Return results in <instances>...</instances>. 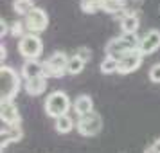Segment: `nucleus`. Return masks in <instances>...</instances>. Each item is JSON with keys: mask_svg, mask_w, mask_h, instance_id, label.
Listing matches in <instances>:
<instances>
[{"mask_svg": "<svg viewBox=\"0 0 160 153\" xmlns=\"http://www.w3.org/2000/svg\"><path fill=\"white\" fill-rule=\"evenodd\" d=\"M138 45H140V38L137 34H121L117 38H112L106 43L104 51H106V56H110V58L121 59L131 52L138 51Z\"/></svg>", "mask_w": 160, "mask_h": 153, "instance_id": "f257e3e1", "label": "nucleus"}, {"mask_svg": "<svg viewBox=\"0 0 160 153\" xmlns=\"http://www.w3.org/2000/svg\"><path fill=\"white\" fill-rule=\"evenodd\" d=\"M0 99L2 101H13L22 87V79L13 67H0Z\"/></svg>", "mask_w": 160, "mask_h": 153, "instance_id": "f03ea898", "label": "nucleus"}, {"mask_svg": "<svg viewBox=\"0 0 160 153\" xmlns=\"http://www.w3.org/2000/svg\"><path fill=\"white\" fill-rule=\"evenodd\" d=\"M70 106H72L70 97L63 90H54L45 99V114L49 117H52L54 121L59 119V117H63V115H68Z\"/></svg>", "mask_w": 160, "mask_h": 153, "instance_id": "7ed1b4c3", "label": "nucleus"}, {"mask_svg": "<svg viewBox=\"0 0 160 153\" xmlns=\"http://www.w3.org/2000/svg\"><path fill=\"white\" fill-rule=\"evenodd\" d=\"M18 52L25 59H38L43 52V42L38 34L27 33L23 38L18 40Z\"/></svg>", "mask_w": 160, "mask_h": 153, "instance_id": "20e7f679", "label": "nucleus"}, {"mask_svg": "<svg viewBox=\"0 0 160 153\" xmlns=\"http://www.w3.org/2000/svg\"><path fill=\"white\" fill-rule=\"evenodd\" d=\"M68 56L65 52H52L49 58L43 61L45 78H63L67 74V65H68Z\"/></svg>", "mask_w": 160, "mask_h": 153, "instance_id": "39448f33", "label": "nucleus"}, {"mask_svg": "<svg viewBox=\"0 0 160 153\" xmlns=\"http://www.w3.org/2000/svg\"><path fill=\"white\" fill-rule=\"evenodd\" d=\"M23 23H25V29L31 34H40L47 31L49 27V15L47 11L42 8H34L32 11L27 13V16H23Z\"/></svg>", "mask_w": 160, "mask_h": 153, "instance_id": "423d86ee", "label": "nucleus"}, {"mask_svg": "<svg viewBox=\"0 0 160 153\" xmlns=\"http://www.w3.org/2000/svg\"><path fill=\"white\" fill-rule=\"evenodd\" d=\"M76 130L83 137H94V135H97L102 130V117L97 112H90V114L78 119Z\"/></svg>", "mask_w": 160, "mask_h": 153, "instance_id": "0eeeda50", "label": "nucleus"}, {"mask_svg": "<svg viewBox=\"0 0 160 153\" xmlns=\"http://www.w3.org/2000/svg\"><path fill=\"white\" fill-rule=\"evenodd\" d=\"M160 49V31L158 29H149L144 36L140 38V45H138V52L142 56H149L153 52Z\"/></svg>", "mask_w": 160, "mask_h": 153, "instance_id": "6e6552de", "label": "nucleus"}, {"mask_svg": "<svg viewBox=\"0 0 160 153\" xmlns=\"http://www.w3.org/2000/svg\"><path fill=\"white\" fill-rule=\"evenodd\" d=\"M0 119L4 124H9V126H16L22 123V115L15 101H0Z\"/></svg>", "mask_w": 160, "mask_h": 153, "instance_id": "1a4fd4ad", "label": "nucleus"}, {"mask_svg": "<svg viewBox=\"0 0 160 153\" xmlns=\"http://www.w3.org/2000/svg\"><path fill=\"white\" fill-rule=\"evenodd\" d=\"M142 59H144V56L138 51L131 52V54H128V56H124V58L119 59V70H117V72L122 74V76L135 72L138 67L142 65Z\"/></svg>", "mask_w": 160, "mask_h": 153, "instance_id": "9d476101", "label": "nucleus"}, {"mask_svg": "<svg viewBox=\"0 0 160 153\" xmlns=\"http://www.w3.org/2000/svg\"><path fill=\"white\" fill-rule=\"evenodd\" d=\"M22 78L25 81L36 79V78H45L43 63L38 61V59H25V63L22 65Z\"/></svg>", "mask_w": 160, "mask_h": 153, "instance_id": "9b49d317", "label": "nucleus"}, {"mask_svg": "<svg viewBox=\"0 0 160 153\" xmlns=\"http://www.w3.org/2000/svg\"><path fill=\"white\" fill-rule=\"evenodd\" d=\"M23 137V131L20 128V124H16V126H2V151H4V148L11 142H18V140H22Z\"/></svg>", "mask_w": 160, "mask_h": 153, "instance_id": "f8f14e48", "label": "nucleus"}, {"mask_svg": "<svg viewBox=\"0 0 160 153\" xmlns=\"http://www.w3.org/2000/svg\"><path fill=\"white\" fill-rule=\"evenodd\" d=\"M72 106H74L76 115L83 117V115H87V114H90V112H94V99L88 94H81L79 97H76Z\"/></svg>", "mask_w": 160, "mask_h": 153, "instance_id": "ddd939ff", "label": "nucleus"}, {"mask_svg": "<svg viewBox=\"0 0 160 153\" xmlns=\"http://www.w3.org/2000/svg\"><path fill=\"white\" fill-rule=\"evenodd\" d=\"M138 27H140V20L135 13H126L121 18V31L122 34H137Z\"/></svg>", "mask_w": 160, "mask_h": 153, "instance_id": "4468645a", "label": "nucleus"}, {"mask_svg": "<svg viewBox=\"0 0 160 153\" xmlns=\"http://www.w3.org/2000/svg\"><path fill=\"white\" fill-rule=\"evenodd\" d=\"M47 78H36V79H29L23 83V87H25V92L32 97H36V95H42L47 90Z\"/></svg>", "mask_w": 160, "mask_h": 153, "instance_id": "2eb2a0df", "label": "nucleus"}, {"mask_svg": "<svg viewBox=\"0 0 160 153\" xmlns=\"http://www.w3.org/2000/svg\"><path fill=\"white\" fill-rule=\"evenodd\" d=\"M74 119L70 115H63L59 117V119H56V123H54V128H56V131L58 133H70V131L74 130Z\"/></svg>", "mask_w": 160, "mask_h": 153, "instance_id": "dca6fc26", "label": "nucleus"}, {"mask_svg": "<svg viewBox=\"0 0 160 153\" xmlns=\"http://www.w3.org/2000/svg\"><path fill=\"white\" fill-rule=\"evenodd\" d=\"M85 61L78 56V54H74L72 58L68 59V65H67V74H70V76H78V74L83 72V69H85Z\"/></svg>", "mask_w": 160, "mask_h": 153, "instance_id": "f3484780", "label": "nucleus"}, {"mask_svg": "<svg viewBox=\"0 0 160 153\" xmlns=\"http://www.w3.org/2000/svg\"><path fill=\"white\" fill-rule=\"evenodd\" d=\"M81 9L83 13L94 15L97 11H102V0H81Z\"/></svg>", "mask_w": 160, "mask_h": 153, "instance_id": "a211bd4d", "label": "nucleus"}, {"mask_svg": "<svg viewBox=\"0 0 160 153\" xmlns=\"http://www.w3.org/2000/svg\"><path fill=\"white\" fill-rule=\"evenodd\" d=\"M101 72L102 74H113L119 70V59L115 58H110V56H106V58L101 61Z\"/></svg>", "mask_w": 160, "mask_h": 153, "instance_id": "6ab92c4d", "label": "nucleus"}, {"mask_svg": "<svg viewBox=\"0 0 160 153\" xmlns=\"http://www.w3.org/2000/svg\"><path fill=\"white\" fill-rule=\"evenodd\" d=\"M13 8L18 15L27 16V13L34 9V4H32V0H13Z\"/></svg>", "mask_w": 160, "mask_h": 153, "instance_id": "aec40b11", "label": "nucleus"}, {"mask_svg": "<svg viewBox=\"0 0 160 153\" xmlns=\"http://www.w3.org/2000/svg\"><path fill=\"white\" fill-rule=\"evenodd\" d=\"M23 31H27L25 29V23L23 22H15L13 25H11V36H20L23 38L27 33H23Z\"/></svg>", "mask_w": 160, "mask_h": 153, "instance_id": "412c9836", "label": "nucleus"}, {"mask_svg": "<svg viewBox=\"0 0 160 153\" xmlns=\"http://www.w3.org/2000/svg\"><path fill=\"white\" fill-rule=\"evenodd\" d=\"M149 81L151 83H155V85H158L160 83V63H155V65H151V69H149Z\"/></svg>", "mask_w": 160, "mask_h": 153, "instance_id": "4be33fe9", "label": "nucleus"}, {"mask_svg": "<svg viewBox=\"0 0 160 153\" xmlns=\"http://www.w3.org/2000/svg\"><path fill=\"white\" fill-rule=\"evenodd\" d=\"M76 54H78V56H79V58L83 59V61H85V63H88V61L92 59V51H90L88 47H79Z\"/></svg>", "mask_w": 160, "mask_h": 153, "instance_id": "5701e85b", "label": "nucleus"}, {"mask_svg": "<svg viewBox=\"0 0 160 153\" xmlns=\"http://www.w3.org/2000/svg\"><path fill=\"white\" fill-rule=\"evenodd\" d=\"M144 153H160V139H155L153 144H149L144 150Z\"/></svg>", "mask_w": 160, "mask_h": 153, "instance_id": "b1692460", "label": "nucleus"}, {"mask_svg": "<svg viewBox=\"0 0 160 153\" xmlns=\"http://www.w3.org/2000/svg\"><path fill=\"white\" fill-rule=\"evenodd\" d=\"M0 23H2V33H0V36L4 38V34H8V23H6V20H4V18L0 20Z\"/></svg>", "mask_w": 160, "mask_h": 153, "instance_id": "393cba45", "label": "nucleus"}, {"mask_svg": "<svg viewBox=\"0 0 160 153\" xmlns=\"http://www.w3.org/2000/svg\"><path fill=\"white\" fill-rule=\"evenodd\" d=\"M0 58H2V61H4V59L8 58V49H6V47H4V45H2V47H0Z\"/></svg>", "mask_w": 160, "mask_h": 153, "instance_id": "a878e982", "label": "nucleus"}, {"mask_svg": "<svg viewBox=\"0 0 160 153\" xmlns=\"http://www.w3.org/2000/svg\"><path fill=\"white\" fill-rule=\"evenodd\" d=\"M158 13H160V6H158Z\"/></svg>", "mask_w": 160, "mask_h": 153, "instance_id": "bb28decb", "label": "nucleus"}]
</instances>
